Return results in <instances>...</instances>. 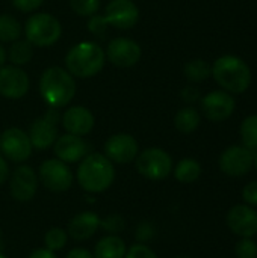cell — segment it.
I'll list each match as a JSON object with an SVG mask.
<instances>
[{
	"label": "cell",
	"mask_w": 257,
	"mask_h": 258,
	"mask_svg": "<svg viewBox=\"0 0 257 258\" xmlns=\"http://www.w3.org/2000/svg\"><path fill=\"white\" fill-rule=\"evenodd\" d=\"M236 101L226 91H212L201 98V110L209 121L221 122L232 116Z\"/></svg>",
	"instance_id": "17"
},
{
	"label": "cell",
	"mask_w": 257,
	"mask_h": 258,
	"mask_svg": "<svg viewBox=\"0 0 257 258\" xmlns=\"http://www.w3.org/2000/svg\"><path fill=\"white\" fill-rule=\"evenodd\" d=\"M106 62L105 50L92 41H82L73 45L65 54V70L79 79L97 76Z\"/></svg>",
	"instance_id": "3"
},
{
	"label": "cell",
	"mask_w": 257,
	"mask_h": 258,
	"mask_svg": "<svg viewBox=\"0 0 257 258\" xmlns=\"http://www.w3.org/2000/svg\"><path fill=\"white\" fill-rule=\"evenodd\" d=\"M136 171L147 180L162 181L173 171V159L171 156L158 147H151L139 153L135 159Z\"/></svg>",
	"instance_id": "6"
},
{
	"label": "cell",
	"mask_w": 257,
	"mask_h": 258,
	"mask_svg": "<svg viewBox=\"0 0 257 258\" xmlns=\"http://www.w3.org/2000/svg\"><path fill=\"white\" fill-rule=\"evenodd\" d=\"M53 153L56 159L62 160L64 163H76L88 154V144L82 139V136L65 133L58 136L55 141Z\"/></svg>",
	"instance_id": "19"
},
{
	"label": "cell",
	"mask_w": 257,
	"mask_h": 258,
	"mask_svg": "<svg viewBox=\"0 0 257 258\" xmlns=\"http://www.w3.org/2000/svg\"><path fill=\"white\" fill-rule=\"evenodd\" d=\"M21 32L23 27L15 17L0 14V42H14L21 36Z\"/></svg>",
	"instance_id": "25"
},
{
	"label": "cell",
	"mask_w": 257,
	"mask_h": 258,
	"mask_svg": "<svg viewBox=\"0 0 257 258\" xmlns=\"http://www.w3.org/2000/svg\"><path fill=\"white\" fill-rule=\"evenodd\" d=\"M30 88L27 73L21 67L3 65L0 67V95L6 100L23 98Z\"/></svg>",
	"instance_id": "13"
},
{
	"label": "cell",
	"mask_w": 257,
	"mask_h": 258,
	"mask_svg": "<svg viewBox=\"0 0 257 258\" xmlns=\"http://www.w3.org/2000/svg\"><path fill=\"white\" fill-rule=\"evenodd\" d=\"M100 227L105 231L111 233V234H118V233H121L124 230L126 224H124V219L120 215H111V216L101 219Z\"/></svg>",
	"instance_id": "31"
},
{
	"label": "cell",
	"mask_w": 257,
	"mask_h": 258,
	"mask_svg": "<svg viewBox=\"0 0 257 258\" xmlns=\"http://www.w3.org/2000/svg\"><path fill=\"white\" fill-rule=\"evenodd\" d=\"M0 245H2V230H0Z\"/></svg>",
	"instance_id": "43"
},
{
	"label": "cell",
	"mask_w": 257,
	"mask_h": 258,
	"mask_svg": "<svg viewBox=\"0 0 257 258\" xmlns=\"http://www.w3.org/2000/svg\"><path fill=\"white\" fill-rule=\"evenodd\" d=\"M6 54H8V60L11 62V65L23 67L32 60L33 45L27 39H17L12 42V45L9 47Z\"/></svg>",
	"instance_id": "23"
},
{
	"label": "cell",
	"mask_w": 257,
	"mask_h": 258,
	"mask_svg": "<svg viewBox=\"0 0 257 258\" xmlns=\"http://www.w3.org/2000/svg\"><path fill=\"white\" fill-rule=\"evenodd\" d=\"M29 258H58L56 257V254L55 252H52V251H48L47 248H41V249H36V251H33Z\"/></svg>",
	"instance_id": "40"
},
{
	"label": "cell",
	"mask_w": 257,
	"mask_h": 258,
	"mask_svg": "<svg viewBox=\"0 0 257 258\" xmlns=\"http://www.w3.org/2000/svg\"><path fill=\"white\" fill-rule=\"evenodd\" d=\"M38 190V175L36 172L27 166L20 165L9 174V192L11 197L18 203H29L35 198Z\"/></svg>",
	"instance_id": "14"
},
{
	"label": "cell",
	"mask_w": 257,
	"mask_h": 258,
	"mask_svg": "<svg viewBox=\"0 0 257 258\" xmlns=\"http://www.w3.org/2000/svg\"><path fill=\"white\" fill-rule=\"evenodd\" d=\"M39 95L48 107L61 109L71 103L76 95L74 77L62 67H48L39 77Z\"/></svg>",
	"instance_id": "1"
},
{
	"label": "cell",
	"mask_w": 257,
	"mask_h": 258,
	"mask_svg": "<svg viewBox=\"0 0 257 258\" xmlns=\"http://www.w3.org/2000/svg\"><path fill=\"white\" fill-rule=\"evenodd\" d=\"M201 175V165L195 159H182L174 168V177L177 181L189 184L200 178Z\"/></svg>",
	"instance_id": "24"
},
{
	"label": "cell",
	"mask_w": 257,
	"mask_h": 258,
	"mask_svg": "<svg viewBox=\"0 0 257 258\" xmlns=\"http://www.w3.org/2000/svg\"><path fill=\"white\" fill-rule=\"evenodd\" d=\"M105 56L115 67L130 68L141 60L142 50L136 41H133L130 38L118 36V38H114L108 42V47L105 50Z\"/></svg>",
	"instance_id": "11"
},
{
	"label": "cell",
	"mask_w": 257,
	"mask_h": 258,
	"mask_svg": "<svg viewBox=\"0 0 257 258\" xmlns=\"http://www.w3.org/2000/svg\"><path fill=\"white\" fill-rule=\"evenodd\" d=\"M236 258H257V243L253 239L241 237L235 246Z\"/></svg>",
	"instance_id": "30"
},
{
	"label": "cell",
	"mask_w": 257,
	"mask_h": 258,
	"mask_svg": "<svg viewBox=\"0 0 257 258\" xmlns=\"http://www.w3.org/2000/svg\"><path fill=\"white\" fill-rule=\"evenodd\" d=\"M24 33L26 39L33 47H50L59 41L62 35V26L52 14L35 12L26 20Z\"/></svg>",
	"instance_id": "5"
},
{
	"label": "cell",
	"mask_w": 257,
	"mask_h": 258,
	"mask_svg": "<svg viewBox=\"0 0 257 258\" xmlns=\"http://www.w3.org/2000/svg\"><path fill=\"white\" fill-rule=\"evenodd\" d=\"M79 186L88 194H101L108 190L115 180L114 163L100 153L86 154L76 172Z\"/></svg>",
	"instance_id": "2"
},
{
	"label": "cell",
	"mask_w": 257,
	"mask_h": 258,
	"mask_svg": "<svg viewBox=\"0 0 257 258\" xmlns=\"http://www.w3.org/2000/svg\"><path fill=\"white\" fill-rule=\"evenodd\" d=\"M6 59H8V54H6V50L3 48V45L0 44V67H3L5 65V62H6Z\"/></svg>",
	"instance_id": "41"
},
{
	"label": "cell",
	"mask_w": 257,
	"mask_h": 258,
	"mask_svg": "<svg viewBox=\"0 0 257 258\" xmlns=\"http://www.w3.org/2000/svg\"><path fill=\"white\" fill-rule=\"evenodd\" d=\"M241 138L244 147L251 150L253 153L257 151V115L247 116L241 124Z\"/></svg>",
	"instance_id": "27"
},
{
	"label": "cell",
	"mask_w": 257,
	"mask_h": 258,
	"mask_svg": "<svg viewBox=\"0 0 257 258\" xmlns=\"http://www.w3.org/2000/svg\"><path fill=\"white\" fill-rule=\"evenodd\" d=\"M32 144L29 139V135L18 128V127H9L2 132L0 135V154L14 162V163H23L26 162L32 154Z\"/></svg>",
	"instance_id": "8"
},
{
	"label": "cell",
	"mask_w": 257,
	"mask_h": 258,
	"mask_svg": "<svg viewBox=\"0 0 257 258\" xmlns=\"http://www.w3.org/2000/svg\"><path fill=\"white\" fill-rule=\"evenodd\" d=\"M254 168H256V171H257V151L254 153Z\"/></svg>",
	"instance_id": "42"
},
{
	"label": "cell",
	"mask_w": 257,
	"mask_h": 258,
	"mask_svg": "<svg viewBox=\"0 0 257 258\" xmlns=\"http://www.w3.org/2000/svg\"><path fill=\"white\" fill-rule=\"evenodd\" d=\"M38 177L42 186L55 194L67 192L73 186V172L67 163L59 159H48L44 160L39 166Z\"/></svg>",
	"instance_id": "9"
},
{
	"label": "cell",
	"mask_w": 257,
	"mask_h": 258,
	"mask_svg": "<svg viewBox=\"0 0 257 258\" xmlns=\"http://www.w3.org/2000/svg\"><path fill=\"white\" fill-rule=\"evenodd\" d=\"M242 200L245 201V204L251 207H257V181H251L244 187Z\"/></svg>",
	"instance_id": "34"
},
{
	"label": "cell",
	"mask_w": 257,
	"mask_h": 258,
	"mask_svg": "<svg viewBox=\"0 0 257 258\" xmlns=\"http://www.w3.org/2000/svg\"><path fill=\"white\" fill-rule=\"evenodd\" d=\"M108 23H106V20H105V17L103 15H98V14H94L92 17H89V20H88V30L92 33V35H95V36H100V38H103L105 35H106V32H108Z\"/></svg>",
	"instance_id": "32"
},
{
	"label": "cell",
	"mask_w": 257,
	"mask_h": 258,
	"mask_svg": "<svg viewBox=\"0 0 257 258\" xmlns=\"http://www.w3.org/2000/svg\"><path fill=\"white\" fill-rule=\"evenodd\" d=\"M200 122H201V116L198 110L194 107H183L174 116V125L183 135L194 133L198 128Z\"/></svg>",
	"instance_id": "22"
},
{
	"label": "cell",
	"mask_w": 257,
	"mask_h": 258,
	"mask_svg": "<svg viewBox=\"0 0 257 258\" xmlns=\"http://www.w3.org/2000/svg\"><path fill=\"white\" fill-rule=\"evenodd\" d=\"M153 236H155V228H153L151 224L144 222V224L139 225V228H138V236H136V237H138V240H139L141 243H144V242L153 239Z\"/></svg>",
	"instance_id": "37"
},
{
	"label": "cell",
	"mask_w": 257,
	"mask_h": 258,
	"mask_svg": "<svg viewBox=\"0 0 257 258\" xmlns=\"http://www.w3.org/2000/svg\"><path fill=\"white\" fill-rule=\"evenodd\" d=\"M100 216L94 212H82L79 215H76L74 218H71L70 224H68V231L67 234L77 242H83L91 239L97 230L100 228Z\"/></svg>",
	"instance_id": "20"
},
{
	"label": "cell",
	"mask_w": 257,
	"mask_h": 258,
	"mask_svg": "<svg viewBox=\"0 0 257 258\" xmlns=\"http://www.w3.org/2000/svg\"><path fill=\"white\" fill-rule=\"evenodd\" d=\"M0 258H6V257H5V255H3V254L0 252Z\"/></svg>",
	"instance_id": "44"
},
{
	"label": "cell",
	"mask_w": 257,
	"mask_h": 258,
	"mask_svg": "<svg viewBox=\"0 0 257 258\" xmlns=\"http://www.w3.org/2000/svg\"><path fill=\"white\" fill-rule=\"evenodd\" d=\"M176 258H189V257H176Z\"/></svg>",
	"instance_id": "45"
},
{
	"label": "cell",
	"mask_w": 257,
	"mask_h": 258,
	"mask_svg": "<svg viewBox=\"0 0 257 258\" xmlns=\"http://www.w3.org/2000/svg\"><path fill=\"white\" fill-rule=\"evenodd\" d=\"M61 121L59 109L48 107V110L41 116L36 118L29 127V139L33 148L36 150H47L53 147L55 141L58 139V124Z\"/></svg>",
	"instance_id": "7"
},
{
	"label": "cell",
	"mask_w": 257,
	"mask_h": 258,
	"mask_svg": "<svg viewBox=\"0 0 257 258\" xmlns=\"http://www.w3.org/2000/svg\"><path fill=\"white\" fill-rule=\"evenodd\" d=\"M44 0H12V5L15 9L21 12H35Z\"/></svg>",
	"instance_id": "35"
},
{
	"label": "cell",
	"mask_w": 257,
	"mask_h": 258,
	"mask_svg": "<svg viewBox=\"0 0 257 258\" xmlns=\"http://www.w3.org/2000/svg\"><path fill=\"white\" fill-rule=\"evenodd\" d=\"M65 258H95L94 257V254H91L88 249H85V248H74V249H71L68 254H67V257Z\"/></svg>",
	"instance_id": "38"
},
{
	"label": "cell",
	"mask_w": 257,
	"mask_h": 258,
	"mask_svg": "<svg viewBox=\"0 0 257 258\" xmlns=\"http://www.w3.org/2000/svg\"><path fill=\"white\" fill-rule=\"evenodd\" d=\"M108 26L120 30H129L139 21V9L133 0H111L105 8Z\"/></svg>",
	"instance_id": "15"
},
{
	"label": "cell",
	"mask_w": 257,
	"mask_h": 258,
	"mask_svg": "<svg viewBox=\"0 0 257 258\" xmlns=\"http://www.w3.org/2000/svg\"><path fill=\"white\" fill-rule=\"evenodd\" d=\"M124 258H159L156 255L155 251H151L147 245L144 243H136L133 246L129 248V251H126Z\"/></svg>",
	"instance_id": "33"
},
{
	"label": "cell",
	"mask_w": 257,
	"mask_h": 258,
	"mask_svg": "<svg viewBox=\"0 0 257 258\" xmlns=\"http://www.w3.org/2000/svg\"><path fill=\"white\" fill-rule=\"evenodd\" d=\"M180 97L185 103H195L200 98V91L194 85H188L182 89Z\"/></svg>",
	"instance_id": "36"
},
{
	"label": "cell",
	"mask_w": 257,
	"mask_h": 258,
	"mask_svg": "<svg viewBox=\"0 0 257 258\" xmlns=\"http://www.w3.org/2000/svg\"><path fill=\"white\" fill-rule=\"evenodd\" d=\"M126 243L117 234H109L101 237L94 249L95 258H124L126 255Z\"/></svg>",
	"instance_id": "21"
},
{
	"label": "cell",
	"mask_w": 257,
	"mask_h": 258,
	"mask_svg": "<svg viewBox=\"0 0 257 258\" xmlns=\"http://www.w3.org/2000/svg\"><path fill=\"white\" fill-rule=\"evenodd\" d=\"M62 127L67 133L76 136H85L94 128L95 119L92 112L85 106H71L61 116Z\"/></svg>",
	"instance_id": "18"
},
{
	"label": "cell",
	"mask_w": 257,
	"mask_h": 258,
	"mask_svg": "<svg viewBox=\"0 0 257 258\" xmlns=\"http://www.w3.org/2000/svg\"><path fill=\"white\" fill-rule=\"evenodd\" d=\"M70 6L80 17H92L100 9V0H70Z\"/></svg>",
	"instance_id": "29"
},
{
	"label": "cell",
	"mask_w": 257,
	"mask_h": 258,
	"mask_svg": "<svg viewBox=\"0 0 257 258\" xmlns=\"http://www.w3.org/2000/svg\"><path fill=\"white\" fill-rule=\"evenodd\" d=\"M183 73L189 82L200 83V82L206 80L209 76H212V67L203 59H192L185 63Z\"/></svg>",
	"instance_id": "26"
},
{
	"label": "cell",
	"mask_w": 257,
	"mask_h": 258,
	"mask_svg": "<svg viewBox=\"0 0 257 258\" xmlns=\"http://www.w3.org/2000/svg\"><path fill=\"white\" fill-rule=\"evenodd\" d=\"M105 156L118 165H127L136 159L139 154L138 141L129 133H115L105 142Z\"/></svg>",
	"instance_id": "12"
},
{
	"label": "cell",
	"mask_w": 257,
	"mask_h": 258,
	"mask_svg": "<svg viewBox=\"0 0 257 258\" xmlns=\"http://www.w3.org/2000/svg\"><path fill=\"white\" fill-rule=\"evenodd\" d=\"M215 82L229 94L245 92L251 85V70L238 56L226 54L218 57L212 65Z\"/></svg>",
	"instance_id": "4"
},
{
	"label": "cell",
	"mask_w": 257,
	"mask_h": 258,
	"mask_svg": "<svg viewBox=\"0 0 257 258\" xmlns=\"http://www.w3.org/2000/svg\"><path fill=\"white\" fill-rule=\"evenodd\" d=\"M67 240H68V234L62 228H52L44 236V245L52 252L61 251L67 245Z\"/></svg>",
	"instance_id": "28"
},
{
	"label": "cell",
	"mask_w": 257,
	"mask_h": 258,
	"mask_svg": "<svg viewBox=\"0 0 257 258\" xmlns=\"http://www.w3.org/2000/svg\"><path fill=\"white\" fill-rule=\"evenodd\" d=\"M9 178V166L6 163V159L0 154V184H3Z\"/></svg>",
	"instance_id": "39"
},
{
	"label": "cell",
	"mask_w": 257,
	"mask_h": 258,
	"mask_svg": "<svg viewBox=\"0 0 257 258\" xmlns=\"http://www.w3.org/2000/svg\"><path fill=\"white\" fill-rule=\"evenodd\" d=\"M220 169L229 177H244L254 166V153L244 145H232L220 156Z\"/></svg>",
	"instance_id": "10"
},
{
	"label": "cell",
	"mask_w": 257,
	"mask_h": 258,
	"mask_svg": "<svg viewBox=\"0 0 257 258\" xmlns=\"http://www.w3.org/2000/svg\"><path fill=\"white\" fill-rule=\"evenodd\" d=\"M226 224L229 230L239 237L253 239L257 236V212L248 204L233 206L227 212Z\"/></svg>",
	"instance_id": "16"
}]
</instances>
